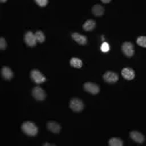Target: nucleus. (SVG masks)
<instances>
[{"mask_svg":"<svg viewBox=\"0 0 146 146\" xmlns=\"http://www.w3.org/2000/svg\"><path fill=\"white\" fill-rule=\"evenodd\" d=\"M32 96H33V98L34 99H36L38 102H42V100H44L46 99V92H44V90L41 88V87H34L33 89H32Z\"/></svg>","mask_w":146,"mask_h":146,"instance_id":"423d86ee","label":"nucleus"},{"mask_svg":"<svg viewBox=\"0 0 146 146\" xmlns=\"http://www.w3.org/2000/svg\"><path fill=\"white\" fill-rule=\"evenodd\" d=\"M91 13L95 15V16H103L104 13H105V8L100 5H94L92 8H91Z\"/></svg>","mask_w":146,"mask_h":146,"instance_id":"4468645a","label":"nucleus"},{"mask_svg":"<svg viewBox=\"0 0 146 146\" xmlns=\"http://www.w3.org/2000/svg\"><path fill=\"white\" fill-rule=\"evenodd\" d=\"M21 129H22V131H23L25 135L31 136V137L36 136V133H38V131H39L38 127H36L33 122H31V121H25V122H23Z\"/></svg>","mask_w":146,"mask_h":146,"instance_id":"f257e3e1","label":"nucleus"},{"mask_svg":"<svg viewBox=\"0 0 146 146\" xmlns=\"http://www.w3.org/2000/svg\"><path fill=\"white\" fill-rule=\"evenodd\" d=\"M72 39H73L76 43H79V44H81V46H86V44L88 43L87 36L83 35V34H80V33H78V32H73V33H72Z\"/></svg>","mask_w":146,"mask_h":146,"instance_id":"1a4fd4ad","label":"nucleus"},{"mask_svg":"<svg viewBox=\"0 0 146 146\" xmlns=\"http://www.w3.org/2000/svg\"><path fill=\"white\" fill-rule=\"evenodd\" d=\"M30 78L35 83H43V82H46V76L39 70H35V68L30 72Z\"/></svg>","mask_w":146,"mask_h":146,"instance_id":"7ed1b4c3","label":"nucleus"},{"mask_svg":"<svg viewBox=\"0 0 146 146\" xmlns=\"http://www.w3.org/2000/svg\"><path fill=\"white\" fill-rule=\"evenodd\" d=\"M34 35H35V39H36L38 42H40V43L44 42L46 36H44V33H43L42 31H36V32L34 33Z\"/></svg>","mask_w":146,"mask_h":146,"instance_id":"a211bd4d","label":"nucleus"},{"mask_svg":"<svg viewBox=\"0 0 146 146\" xmlns=\"http://www.w3.org/2000/svg\"><path fill=\"white\" fill-rule=\"evenodd\" d=\"M36 5H39L40 7H44L48 5V0H34Z\"/></svg>","mask_w":146,"mask_h":146,"instance_id":"412c9836","label":"nucleus"},{"mask_svg":"<svg viewBox=\"0 0 146 146\" xmlns=\"http://www.w3.org/2000/svg\"><path fill=\"white\" fill-rule=\"evenodd\" d=\"M83 89H84L87 92L91 94V95H97V94L100 91L99 86L96 84V83H94V82H86V83L83 84Z\"/></svg>","mask_w":146,"mask_h":146,"instance_id":"0eeeda50","label":"nucleus"},{"mask_svg":"<svg viewBox=\"0 0 146 146\" xmlns=\"http://www.w3.org/2000/svg\"><path fill=\"white\" fill-rule=\"evenodd\" d=\"M108 145L110 146H122L123 145V140L120 139V138H111L108 140Z\"/></svg>","mask_w":146,"mask_h":146,"instance_id":"f3484780","label":"nucleus"},{"mask_svg":"<svg viewBox=\"0 0 146 146\" xmlns=\"http://www.w3.org/2000/svg\"><path fill=\"white\" fill-rule=\"evenodd\" d=\"M1 75L5 80H11L13 76H14V73H13L11 68H9L8 66H3L1 68Z\"/></svg>","mask_w":146,"mask_h":146,"instance_id":"ddd939ff","label":"nucleus"},{"mask_svg":"<svg viewBox=\"0 0 146 146\" xmlns=\"http://www.w3.org/2000/svg\"><path fill=\"white\" fill-rule=\"evenodd\" d=\"M6 48H7V42H6L5 38L1 36V38H0V49H1V50H5Z\"/></svg>","mask_w":146,"mask_h":146,"instance_id":"aec40b11","label":"nucleus"},{"mask_svg":"<svg viewBox=\"0 0 146 146\" xmlns=\"http://www.w3.org/2000/svg\"><path fill=\"white\" fill-rule=\"evenodd\" d=\"M121 74L125 80H132L135 78V71L132 68H130V67H124L121 71Z\"/></svg>","mask_w":146,"mask_h":146,"instance_id":"f8f14e48","label":"nucleus"},{"mask_svg":"<svg viewBox=\"0 0 146 146\" xmlns=\"http://www.w3.org/2000/svg\"><path fill=\"white\" fill-rule=\"evenodd\" d=\"M83 30L84 31H87V32H90V31H92L95 27H96V22L94 21V19H88V21H86L84 23H83Z\"/></svg>","mask_w":146,"mask_h":146,"instance_id":"2eb2a0df","label":"nucleus"},{"mask_svg":"<svg viewBox=\"0 0 146 146\" xmlns=\"http://www.w3.org/2000/svg\"><path fill=\"white\" fill-rule=\"evenodd\" d=\"M6 1H7V0H0V2H1V3H5Z\"/></svg>","mask_w":146,"mask_h":146,"instance_id":"393cba45","label":"nucleus"},{"mask_svg":"<svg viewBox=\"0 0 146 146\" xmlns=\"http://www.w3.org/2000/svg\"><path fill=\"white\" fill-rule=\"evenodd\" d=\"M111 1H112V0H102V2H103V3H110Z\"/></svg>","mask_w":146,"mask_h":146,"instance_id":"b1692460","label":"nucleus"},{"mask_svg":"<svg viewBox=\"0 0 146 146\" xmlns=\"http://www.w3.org/2000/svg\"><path fill=\"white\" fill-rule=\"evenodd\" d=\"M70 108H71L73 112H75V113H80V112L83 111L84 104H83V102H82L80 98L73 97V98H71V100H70Z\"/></svg>","mask_w":146,"mask_h":146,"instance_id":"f03ea898","label":"nucleus"},{"mask_svg":"<svg viewBox=\"0 0 146 146\" xmlns=\"http://www.w3.org/2000/svg\"><path fill=\"white\" fill-rule=\"evenodd\" d=\"M43 146H56L55 144H49V143H43Z\"/></svg>","mask_w":146,"mask_h":146,"instance_id":"5701e85b","label":"nucleus"},{"mask_svg":"<svg viewBox=\"0 0 146 146\" xmlns=\"http://www.w3.org/2000/svg\"><path fill=\"white\" fill-rule=\"evenodd\" d=\"M137 44L143 47V48H146V36L144 35H140L137 38Z\"/></svg>","mask_w":146,"mask_h":146,"instance_id":"6ab92c4d","label":"nucleus"},{"mask_svg":"<svg viewBox=\"0 0 146 146\" xmlns=\"http://www.w3.org/2000/svg\"><path fill=\"white\" fill-rule=\"evenodd\" d=\"M121 48H122V52H123V55H124L125 57L131 58V57L133 56V54H135V48H133V44H132L131 42H129V41L123 42Z\"/></svg>","mask_w":146,"mask_h":146,"instance_id":"20e7f679","label":"nucleus"},{"mask_svg":"<svg viewBox=\"0 0 146 146\" xmlns=\"http://www.w3.org/2000/svg\"><path fill=\"white\" fill-rule=\"evenodd\" d=\"M103 79H104V81L107 82V83H115V82H117V80H119V75H117L115 72H113V71H107V72L104 73Z\"/></svg>","mask_w":146,"mask_h":146,"instance_id":"6e6552de","label":"nucleus"},{"mask_svg":"<svg viewBox=\"0 0 146 146\" xmlns=\"http://www.w3.org/2000/svg\"><path fill=\"white\" fill-rule=\"evenodd\" d=\"M100 50L104 51V52H106V51L110 50V46H108L106 42H103V44H102V47H100Z\"/></svg>","mask_w":146,"mask_h":146,"instance_id":"4be33fe9","label":"nucleus"},{"mask_svg":"<svg viewBox=\"0 0 146 146\" xmlns=\"http://www.w3.org/2000/svg\"><path fill=\"white\" fill-rule=\"evenodd\" d=\"M129 136H130V138H131L133 141H136V143H138V144H141V143H144V140H145L144 135H143L141 132H139V131H131V132L129 133Z\"/></svg>","mask_w":146,"mask_h":146,"instance_id":"9d476101","label":"nucleus"},{"mask_svg":"<svg viewBox=\"0 0 146 146\" xmlns=\"http://www.w3.org/2000/svg\"><path fill=\"white\" fill-rule=\"evenodd\" d=\"M70 65H71L72 67H75V68H80V67H82V60H81L80 58L73 57V58H71V60H70Z\"/></svg>","mask_w":146,"mask_h":146,"instance_id":"dca6fc26","label":"nucleus"},{"mask_svg":"<svg viewBox=\"0 0 146 146\" xmlns=\"http://www.w3.org/2000/svg\"><path fill=\"white\" fill-rule=\"evenodd\" d=\"M47 128H48V130L50 132H54V133H59L60 130H62L60 124L57 123V122H55V121H49L47 123Z\"/></svg>","mask_w":146,"mask_h":146,"instance_id":"9b49d317","label":"nucleus"},{"mask_svg":"<svg viewBox=\"0 0 146 146\" xmlns=\"http://www.w3.org/2000/svg\"><path fill=\"white\" fill-rule=\"evenodd\" d=\"M24 42L26 43V46L27 47H35V44H36V39H35V35H34V33L33 32H31V31H27V32H25V34H24Z\"/></svg>","mask_w":146,"mask_h":146,"instance_id":"39448f33","label":"nucleus"}]
</instances>
